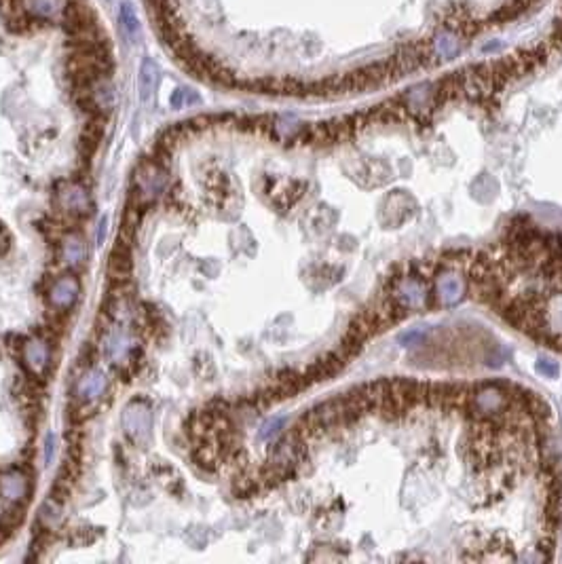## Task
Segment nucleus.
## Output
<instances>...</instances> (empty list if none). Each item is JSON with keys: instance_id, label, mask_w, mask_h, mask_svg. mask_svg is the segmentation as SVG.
Listing matches in <instances>:
<instances>
[{"instance_id": "nucleus-8", "label": "nucleus", "mask_w": 562, "mask_h": 564, "mask_svg": "<svg viewBox=\"0 0 562 564\" xmlns=\"http://www.w3.org/2000/svg\"><path fill=\"white\" fill-rule=\"evenodd\" d=\"M195 461H197L203 469H207V472H214V469L218 467V461H220V448L203 444V446H199V448L195 450Z\"/></svg>"}, {"instance_id": "nucleus-2", "label": "nucleus", "mask_w": 562, "mask_h": 564, "mask_svg": "<svg viewBox=\"0 0 562 564\" xmlns=\"http://www.w3.org/2000/svg\"><path fill=\"white\" fill-rule=\"evenodd\" d=\"M49 359H51V351L49 344L45 340H28L23 344V362L28 364L30 372H32L34 379L39 376H45L49 370Z\"/></svg>"}, {"instance_id": "nucleus-10", "label": "nucleus", "mask_w": 562, "mask_h": 564, "mask_svg": "<svg viewBox=\"0 0 562 564\" xmlns=\"http://www.w3.org/2000/svg\"><path fill=\"white\" fill-rule=\"evenodd\" d=\"M440 292H442V300H444L446 304L457 302V300L461 298V281H459V279H452V277L440 281Z\"/></svg>"}, {"instance_id": "nucleus-9", "label": "nucleus", "mask_w": 562, "mask_h": 564, "mask_svg": "<svg viewBox=\"0 0 562 564\" xmlns=\"http://www.w3.org/2000/svg\"><path fill=\"white\" fill-rule=\"evenodd\" d=\"M85 256V245L79 237H70L66 243H64V258L70 262V264H79Z\"/></svg>"}, {"instance_id": "nucleus-4", "label": "nucleus", "mask_w": 562, "mask_h": 564, "mask_svg": "<svg viewBox=\"0 0 562 564\" xmlns=\"http://www.w3.org/2000/svg\"><path fill=\"white\" fill-rule=\"evenodd\" d=\"M125 431L132 437L134 442L142 444L148 433H150V417H148V410L146 408H140V406H129L127 410H125Z\"/></svg>"}, {"instance_id": "nucleus-7", "label": "nucleus", "mask_w": 562, "mask_h": 564, "mask_svg": "<svg viewBox=\"0 0 562 564\" xmlns=\"http://www.w3.org/2000/svg\"><path fill=\"white\" fill-rule=\"evenodd\" d=\"M106 389V376L98 370H93V372H87L83 379L79 381L76 385V395L79 399L87 401V399H93V397H98L102 395Z\"/></svg>"}, {"instance_id": "nucleus-12", "label": "nucleus", "mask_w": 562, "mask_h": 564, "mask_svg": "<svg viewBox=\"0 0 562 564\" xmlns=\"http://www.w3.org/2000/svg\"><path fill=\"white\" fill-rule=\"evenodd\" d=\"M127 351H129V342H127V338H125L123 334L114 336L110 340V344H108V353H110V357L114 362H118L123 357V353H127Z\"/></svg>"}, {"instance_id": "nucleus-11", "label": "nucleus", "mask_w": 562, "mask_h": 564, "mask_svg": "<svg viewBox=\"0 0 562 564\" xmlns=\"http://www.w3.org/2000/svg\"><path fill=\"white\" fill-rule=\"evenodd\" d=\"M25 518V512H23V503H15L13 508H9L3 516H0V522H3L9 530H15L21 526Z\"/></svg>"}, {"instance_id": "nucleus-3", "label": "nucleus", "mask_w": 562, "mask_h": 564, "mask_svg": "<svg viewBox=\"0 0 562 564\" xmlns=\"http://www.w3.org/2000/svg\"><path fill=\"white\" fill-rule=\"evenodd\" d=\"M32 490H34V484H30V480L19 472L0 476V492L9 501H13V503H25Z\"/></svg>"}, {"instance_id": "nucleus-13", "label": "nucleus", "mask_w": 562, "mask_h": 564, "mask_svg": "<svg viewBox=\"0 0 562 564\" xmlns=\"http://www.w3.org/2000/svg\"><path fill=\"white\" fill-rule=\"evenodd\" d=\"M281 423H284L281 419H273L271 423H267L262 429V437H271L273 433H277V427H281Z\"/></svg>"}, {"instance_id": "nucleus-15", "label": "nucleus", "mask_w": 562, "mask_h": 564, "mask_svg": "<svg viewBox=\"0 0 562 564\" xmlns=\"http://www.w3.org/2000/svg\"><path fill=\"white\" fill-rule=\"evenodd\" d=\"M104 237H106V220H102V231L98 233V241L102 243V241H104Z\"/></svg>"}, {"instance_id": "nucleus-1", "label": "nucleus", "mask_w": 562, "mask_h": 564, "mask_svg": "<svg viewBox=\"0 0 562 564\" xmlns=\"http://www.w3.org/2000/svg\"><path fill=\"white\" fill-rule=\"evenodd\" d=\"M79 294H81L79 279L74 275H64V277H59L55 284L51 286V290H49V302L55 309L68 311L79 300Z\"/></svg>"}, {"instance_id": "nucleus-6", "label": "nucleus", "mask_w": 562, "mask_h": 564, "mask_svg": "<svg viewBox=\"0 0 562 564\" xmlns=\"http://www.w3.org/2000/svg\"><path fill=\"white\" fill-rule=\"evenodd\" d=\"M59 199H61V207L66 209L68 216H83V213H89L91 209V201L81 184H70L64 193H59Z\"/></svg>"}, {"instance_id": "nucleus-5", "label": "nucleus", "mask_w": 562, "mask_h": 564, "mask_svg": "<svg viewBox=\"0 0 562 564\" xmlns=\"http://www.w3.org/2000/svg\"><path fill=\"white\" fill-rule=\"evenodd\" d=\"M431 49L438 59H452L461 53L463 43H461V34L455 32V30H444V32H438L431 39Z\"/></svg>"}, {"instance_id": "nucleus-14", "label": "nucleus", "mask_w": 562, "mask_h": 564, "mask_svg": "<svg viewBox=\"0 0 562 564\" xmlns=\"http://www.w3.org/2000/svg\"><path fill=\"white\" fill-rule=\"evenodd\" d=\"M537 368H539V372H545V374H556V366H554V364H545V366H543V364H539Z\"/></svg>"}]
</instances>
